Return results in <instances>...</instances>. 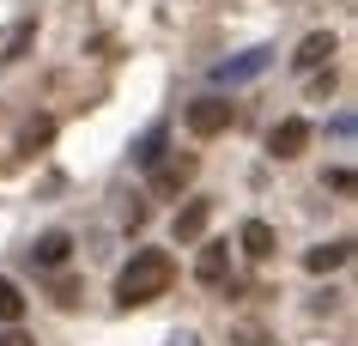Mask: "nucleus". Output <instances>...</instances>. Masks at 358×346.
Returning a JSON list of instances; mask_svg holds the SVG:
<instances>
[{"label":"nucleus","instance_id":"9d476101","mask_svg":"<svg viewBox=\"0 0 358 346\" xmlns=\"http://www.w3.org/2000/svg\"><path fill=\"white\" fill-rule=\"evenodd\" d=\"M49 140H55V115H31L19 128V140H13V152H43Z\"/></svg>","mask_w":358,"mask_h":346},{"label":"nucleus","instance_id":"0eeeda50","mask_svg":"<svg viewBox=\"0 0 358 346\" xmlns=\"http://www.w3.org/2000/svg\"><path fill=\"white\" fill-rule=\"evenodd\" d=\"M334 31H310V37L298 43V55H292V67H298V73H316V67H328V61H334Z\"/></svg>","mask_w":358,"mask_h":346},{"label":"nucleus","instance_id":"ddd939ff","mask_svg":"<svg viewBox=\"0 0 358 346\" xmlns=\"http://www.w3.org/2000/svg\"><path fill=\"white\" fill-rule=\"evenodd\" d=\"M31 37H37V19H24L19 31H13V43H6V55H0V61H6V67H13V61H24V49H31Z\"/></svg>","mask_w":358,"mask_h":346},{"label":"nucleus","instance_id":"dca6fc26","mask_svg":"<svg viewBox=\"0 0 358 346\" xmlns=\"http://www.w3.org/2000/svg\"><path fill=\"white\" fill-rule=\"evenodd\" d=\"M0 346H37V340H31L19 322H0Z\"/></svg>","mask_w":358,"mask_h":346},{"label":"nucleus","instance_id":"4468645a","mask_svg":"<svg viewBox=\"0 0 358 346\" xmlns=\"http://www.w3.org/2000/svg\"><path fill=\"white\" fill-rule=\"evenodd\" d=\"M262 67H267V49H255V55H243L237 67L225 61V67H219V79H249V73H262Z\"/></svg>","mask_w":358,"mask_h":346},{"label":"nucleus","instance_id":"f03ea898","mask_svg":"<svg viewBox=\"0 0 358 346\" xmlns=\"http://www.w3.org/2000/svg\"><path fill=\"white\" fill-rule=\"evenodd\" d=\"M194 171H201V158H194V152H164L158 164H152V194H164V201H170V194H182L194 182Z\"/></svg>","mask_w":358,"mask_h":346},{"label":"nucleus","instance_id":"20e7f679","mask_svg":"<svg viewBox=\"0 0 358 346\" xmlns=\"http://www.w3.org/2000/svg\"><path fill=\"white\" fill-rule=\"evenodd\" d=\"M303 146H310V122H303V115H285L280 128L267 134V152L280 158V164H292V158H303Z\"/></svg>","mask_w":358,"mask_h":346},{"label":"nucleus","instance_id":"9b49d317","mask_svg":"<svg viewBox=\"0 0 358 346\" xmlns=\"http://www.w3.org/2000/svg\"><path fill=\"white\" fill-rule=\"evenodd\" d=\"M346 261H352V243H346V237H340V243H322V250L303 255V268H310V273H334V268H346Z\"/></svg>","mask_w":358,"mask_h":346},{"label":"nucleus","instance_id":"a211bd4d","mask_svg":"<svg viewBox=\"0 0 358 346\" xmlns=\"http://www.w3.org/2000/svg\"><path fill=\"white\" fill-rule=\"evenodd\" d=\"M170 346H201V340H194V334H176V340H170Z\"/></svg>","mask_w":358,"mask_h":346},{"label":"nucleus","instance_id":"7ed1b4c3","mask_svg":"<svg viewBox=\"0 0 358 346\" xmlns=\"http://www.w3.org/2000/svg\"><path fill=\"white\" fill-rule=\"evenodd\" d=\"M231 122H237V103H231V97H194L189 103V134H201V140L225 134Z\"/></svg>","mask_w":358,"mask_h":346},{"label":"nucleus","instance_id":"6e6552de","mask_svg":"<svg viewBox=\"0 0 358 346\" xmlns=\"http://www.w3.org/2000/svg\"><path fill=\"white\" fill-rule=\"evenodd\" d=\"M237 243H243L249 261H267V255L280 250V237H273V225H267V219H249V225L237 231Z\"/></svg>","mask_w":358,"mask_h":346},{"label":"nucleus","instance_id":"1a4fd4ad","mask_svg":"<svg viewBox=\"0 0 358 346\" xmlns=\"http://www.w3.org/2000/svg\"><path fill=\"white\" fill-rule=\"evenodd\" d=\"M67 255H73V237H67V231H43L37 243H31V261H37V268H61Z\"/></svg>","mask_w":358,"mask_h":346},{"label":"nucleus","instance_id":"f257e3e1","mask_svg":"<svg viewBox=\"0 0 358 346\" xmlns=\"http://www.w3.org/2000/svg\"><path fill=\"white\" fill-rule=\"evenodd\" d=\"M176 280V261L164 250H134V261L115 273V304L122 310H140V304H158Z\"/></svg>","mask_w":358,"mask_h":346},{"label":"nucleus","instance_id":"39448f33","mask_svg":"<svg viewBox=\"0 0 358 346\" xmlns=\"http://www.w3.org/2000/svg\"><path fill=\"white\" fill-rule=\"evenodd\" d=\"M207 219H213V201H207V194H194L189 207H176V219H170V237H176V243H201Z\"/></svg>","mask_w":358,"mask_h":346},{"label":"nucleus","instance_id":"f8f14e48","mask_svg":"<svg viewBox=\"0 0 358 346\" xmlns=\"http://www.w3.org/2000/svg\"><path fill=\"white\" fill-rule=\"evenodd\" d=\"M19 316H24V291L0 273V322H19Z\"/></svg>","mask_w":358,"mask_h":346},{"label":"nucleus","instance_id":"f3484780","mask_svg":"<svg viewBox=\"0 0 358 346\" xmlns=\"http://www.w3.org/2000/svg\"><path fill=\"white\" fill-rule=\"evenodd\" d=\"M328 189H334V194H352V171H346V164H334V171H328Z\"/></svg>","mask_w":358,"mask_h":346},{"label":"nucleus","instance_id":"2eb2a0df","mask_svg":"<svg viewBox=\"0 0 358 346\" xmlns=\"http://www.w3.org/2000/svg\"><path fill=\"white\" fill-rule=\"evenodd\" d=\"M134 158H140V164H146V171H152V164L164 158V128H152V134L140 140V152H134Z\"/></svg>","mask_w":358,"mask_h":346},{"label":"nucleus","instance_id":"423d86ee","mask_svg":"<svg viewBox=\"0 0 358 346\" xmlns=\"http://www.w3.org/2000/svg\"><path fill=\"white\" fill-rule=\"evenodd\" d=\"M194 280H201V286H225V280H231V243H201V255H194Z\"/></svg>","mask_w":358,"mask_h":346}]
</instances>
